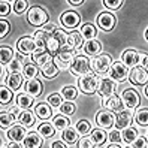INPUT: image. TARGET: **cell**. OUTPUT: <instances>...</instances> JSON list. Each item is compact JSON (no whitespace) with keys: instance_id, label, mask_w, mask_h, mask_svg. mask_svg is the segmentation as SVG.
I'll list each match as a JSON object with an SVG mask.
<instances>
[{"instance_id":"cell-1","label":"cell","mask_w":148,"mask_h":148,"mask_svg":"<svg viewBox=\"0 0 148 148\" xmlns=\"http://www.w3.org/2000/svg\"><path fill=\"white\" fill-rule=\"evenodd\" d=\"M67 43V34H64L63 30H56L54 33H51L49 34V38H48V42H47V51L51 54H54L57 56L60 51L63 49V47Z\"/></svg>"},{"instance_id":"cell-2","label":"cell","mask_w":148,"mask_h":148,"mask_svg":"<svg viewBox=\"0 0 148 148\" xmlns=\"http://www.w3.org/2000/svg\"><path fill=\"white\" fill-rule=\"evenodd\" d=\"M27 21L32 25H43L48 21V14L45 12V9H42L39 6H33L29 9L27 14Z\"/></svg>"},{"instance_id":"cell-3","label":"cell","mask_w":148,"mask_h":148,"mask_svg":"<svg viewBox=\"0 0 148 148\" xmlns=\"http://www.w3.org/2000/svg\"><path fill=\"white\" fill-rule=\"evenodd\" d=\"M78 85H79V88L82 93L85 94H93L94 91H97V79H96V76L91 75V73H85L84 76L79 78V81H78Z\"/></svg>"},{"instance_id":"cell-4","label":"cell","mask_w":148,"mask_h":148,"mask_svg":"<svg viewBox=\"0 0 148 148\" xmlns=\"http://www.w3.org/2000/svg\"><path fill=\"white\" fill-rule=\"evenodd\" d=\"M88 71H90V62L87 57L78 56L73 58V62L71 64V72L73 75H85Z\"/></svg>"},{"instance_id":"cell-5","label":"cell","mask_w":148,"mask_h":148,"mask_svg":"<svg viewBox=\"0 0 148 148\" xmlns=\"http://www.w3.org/2000/svg\"><path fill=\"white\" fill-rule=\"evenodd\" d=\"M129 78L132 81V84H135V85H145L148 82V71L145 67L136 66L130 71Z\"/></svg>"},{"instance_id":"cell-6","label":"cell","mask_w":148,"mask_h":148,"mask_svg":"<svg viewBox=\"0 0 148 148\" xmlns=\"http://www.w3.org/2000/svg\"><path fill=\"white\" fill-rule=\"evenodd\" d=\"M38 43L33 38L30 36H24L18 40V51L21 54H32V53H36L38 49Z\"/></svg>"},{"instance_id":"cell-7","label":"cell","mask_w":148,"mask_h":148,"mask_svg":"<svg viewBox=\"0 0 148 148\" xmlns=\"http://www.w3.org/2000/svg\"><path fill=\"white\" fill-rule=\"evenodd\" d=\"M93 69L96 72H99V73H105L108 69L111 67V64H112V60H111V57L109 56H105V54H102V56H99V57H96L94 60H93Z\"/></svg>"},{"instance_id":"cell-8","label":"cell","mask_w":148,"mask_h":148,"mask_svg":"<svg viewBox=\"0 0 148 148\" xmlns=\"http://www.w3.org/2000/svg\"><path fill=\"white\" fill-rule=\"evenodd\" d=\"M73 62V56L71 51H60V53L54 57V64L58 69H67Z\"/></svg>"},{"instance_id":"cell-9","label":"cell","mask_w":148,"mask_h":148,"mask_svg":"<svg viewBox=\"0 0 148 148\" xmlns=\"http://www.w3.org/2000/svg\"><path fill=\"white\" fill-rule=\"evenodd\" d=\"M121 100H123V103L130 108V109H133L139 105V102H141V99H139V94L135 91V90H124L123 94H121Z\"/></svg>"},{"instance_id":"cell-10","label":"cell","mask_w":148,"mask_h":148,"mask_svg":"<svg viewBox=\"0 0 148 148\" xmlns=\"http://www.w3.org/2000/svg\"><path fill=\"white\" fill-rule=\"evenodd\" d=\"M79 21H81V16L78 15L76 12H72V11L64 12L62 16H60V23H62L64 27H67V29L76 27V25L79 24Z\"/></svg>"},{"instance_id":"cell-11","label":"cell","mask_w":148,"mask_h":148,"mask_svg":"<svg viewBox=\"0 0 148 148\" xmlns=\"http://www.w3.org/2000/svg\"><path fill=\"white\" fill-rule=\"evenodd\" d=\"M97 24H99V27L102 30H105V32H109L114 29V25H115V16L112 15V14H108V12H103L97 16Z\"/></svg>"},{"instance_id":"cell-12","label":"cell","mask_w":148,"mask_h":148,"mask_svg":"<svg viewBox=\"0 0 148 148\" xmlns=\"http://www.w3.org/2000/svg\"><path fill=\"white\" fill-rule=\"evenodd\" d=\"M109 73L112 76V79H115V81H124L126 78H127V75H129V71H127V67L123 63L115 62L114 64H112Z\"/></svg>"},{"instance_id":"cell-13","label":"cell","mask_w":148,"mask_h":148,"mask_svg":"<svg viewBox=\"0 0 148 148\" xmlns=\"http://www.w3.org/2000/svg\"><path fill=\"white\" fill-rule=\"evenodd\" d=\"M114 91H115V84L112 79H108V78L102 79L97 85V93L103 97H109V96L114 94Z\"/></svg>"},{"instance_id":"cell-14","label":"cell","mask_w":148,"mask_h":148,"mask_svg":"<svg viewBox=\"0 0 148 148\" xmlns=\"http://www.w3.org/2000/svg\"><path fill=\"white\" fill-rule=\"evenodd\" d=\"M42 90H43V85H42L40 81L36 79V78H33V79H27V82H25V91H27L29 96L38 97V96L42 94Z\"/></svg>"},{"instance_id":"cell-15","label":"cell","mask_w":148,"mask_h":148,"mask_svg":"<svg viewBox=\"0 0 148 148\" xmlns=\"http://www.w3.org/2000/svg\"><path fill=\"white\" fill-rule=\"evenodd\" d=\"M96 123L103 129H108L114 123V115L111 112H106V111H99L97 115H96Z\"/></svg>"},{"instance_id":"cell-16","label":"cell","mask_w":148,"mask_h":148,"mask_svg":"<svg viewBox=\"0 0 148 148\" xmlns=\"http://www.w3.org/2000/svg\"><path fill=\"white\" fill-rule=\"evenodd\" d=\"M121 60H123V64L124 66H136L141 60V56L139 53L133 49H129V51H124L123 56H121Z\"/></svg>"},{"instance_id":"cell-17","label":"cell","mask_w":148,"mask_h":148,"mask_svg":"<svg viewBox=\"0 0 148 148\" xmlns=\"http://www.w3.org/2000/svg\"><path fill=\"white\" fill-rule=\"evenodd\" d=\"M32 58H33L34 64H40V66H45L48 62H51L49 60V53L47 49H43V48H38L36 53H33Z\"/></svg>"},{"instance_id":"cell-18","label":"cell","mask_w":148,"mask_h":148,"mask_svg":"<svg viewBox=\"0 0 148 148\" xmlns=\"http://www.w3.org/2000/svg\"><path fill=\"white\" fill-rule=\"evenodd\" d=\"M103 106L111 109V111H120L123 108V100H121L118 96L112 94V96H109V97H106L103 100Z\"/></svg>"},{"instance_id":"cell-19","label":"cell","mask_w":148,"mask_h":148,"mask_svg":"<svg viewBox=\"0 0 148 148\" xmlns=\"http://www.w3.org/2000/svg\"><path fill=\"white\" fill-rule=\"evenodd\" d=\"M24 147L25 148H40L42 147V138L38 133H29L24 138Z\"/></svg>"},{"instance_id":"cell-20","label":"cell","mask_w":148,"mask_h":148,"mask_svg":"<svg viewBox=\"0 0 148 148\" xmlns=\"http://www.w3.org/2000/svg\"><path fill=\"white\" fill-rule=\"evenodd\" d=\"M130 123H132V115H130V112H127V111L118 112L117 120H115V124H117L118 129H126V127H129Z\"/></svg>"},{"instance_id":"cell-21","label":"cell","mask_w":148,"mask_h":148,"mask_svg":"<svg viewBox=\"0 0 148 148\" xmlns=\"http://www.w3.org/2000/svg\"><path fill=\"white\" fill-rule=\"evenodd\" d=\"M8 136L12 139V142H20V141H24V138L27 135H25V129L24 127L15 126V127H12L9 132H8Z\"/></svg>"},{"instance_id":"cell-22","label":"cell","mask_w":148,"mask_h":148,"mask_svg":"<svg viewBox=\"0 0 148 148\" xmlns=\"http://www.w3.org/2000/svg\"><path fill=\"white\" fill-rule=\"evenodd\" d=\"M67 45L72 49H78L82 47V36L78 32H72L71 34H67Z\"/></svg>"},{"instance_id":"cell-23","label":"cell","mask_w":148,"mask_h":148,"mask_svg":"<svg viewBox=\"0 0 148 148\" xmlns=\"http://www.w3.org/2000/svg\"><path fill=\"white\" fill-rule=\"evenodd\" d=\"M100 49H102L100 42L94 40V39L87 40V42H85V45H84V53H85V54H88V56H94V54L100 53Z\"/></svg>"},{"instance_id":"cell-24","label":"cell","mask_w":148,"mask_h":148,"mask_svg":"<svg viewBox=\"0 0 148 148\" xmlns=\"http://www.w3.org/2000/svg\"><path fill=\"white\" fill-rule=\"evenodd\" d=\"M62 138H63V141L67 142V144H75L78 141V130L73 129V127H66L63 130V133H62Z\"/></svg>"},{"instance_id":"cell-25","label":"cell","mask_w":148,"mask_h":148,"mask_svg":"<svg viewBox=\"0 0 148 148\" xmlns=\"http://www.w3.org/2000/svg\"><path fill=\"white\" fill-rule=\"evenodd\" d=\"M42 73L45 78H48V79H53V78H56L57 73H58V67L54 64V62H48L42 67Z\"/></svg>"},{"instance_id":"cell-26","label":"cell","mask_w":148,"mask_h":148,"mask_svg":"<svg viewBox=\"0 0 148 148\" xmlns=\"http://www.w3.org/2000/svg\"><path fill=\"white\" fill-rule=\"evenodd\" d=\"M49 34H51V33L45 32L43 29H42V30H38L36 33H34V40H36V43H38L39 48H43V49L47 48V42H48Z\"/></svg>"},{"instance_id":"cell-27","label":"cell","mask_w":148,"mask_h":148,"mask_svg":"<svg viewBox=\"0 0 148 148\" xmlns=\"http://www.w3.org/2000/svg\"><path fill=\"white\" fill-rule=\"evenodd\" d=\"M18 121L23 126H25V127H32L34 124V115L32 114L29 109H25V111H23L21 114L18 115Z\"/></svg>"},{"instance_id":"cell-28","label":"cell","mask_w":148,"mask_h":148,"mask_svg":"<svg viewBox=\"0 0 148 148\" xmlns=\"http://www.w3.org/2000/svg\"><path fill=\"white\" fill-rule=\"evenodd\" d=\"M121 139H123L124 142H127V144H133L136 139H138L136 129H133V127H126V129L123 130V133H121Z\"/></svg>"},{"instance_id":"cell-29","label":"cell","mask_w":148,"mask_h":148,"mask_svg":"<svg viewBox=\"0 0 148 148\" xmlns=\"http://www.w3.org/2000/svg\"><path fill=\"white\" fill-rule=\"evenodd\" d=\"M34 112H36V115L39 118H49L51 114H53V111H51V106L47 105V103H39V105L36 106V109H34Z\"/></svg>"},{"instance_id":"cell-30","label":"cell","mask_w":148,"mask_h":148,"mask_svg":"<svg viewBox=\"0 0 148 148\" xmlns=\"http://www.w3.org/2000/svg\"><path fill=\"white\" fill-rule=\"evenodd\" d=\"M38 132L43 138H51V136H54V133H56V127L51 124V123H42L38 127Z\"/></svg>"},{"instance_id":"cell-31","label":"cell","mask_w":148,"mask_h":148,"mask_svg":"<svg viewBox=\"0 0 148 148\" xmlns=\"http://www.w3.org/2000/svg\"><path fill=\"white\" fill-rule=\"evenodd\" d=\"M32 103H33L32 96H29V94H18L16 96V105H18V108L29 109L32 106Z\"/></svg>"},{"instance_id":"cell-32","label":"cell","mask_w":148,"mask_h":148,"mask_svg":"<svg viewBox=\"0 0 148 148\" xmlns=\"http://www.w3.org/2000/svg\"><path fill=\"white\" fill-rule=\"evenodd\" d=\"M21 82H23V76L20 73H12L11 76H8V87L11 90H18L21 87Z\"/></svg>"},{"instance_id":"cell-33","label":"cell","mask_w":148,"mask_h":148,"mask_svg":"<svg viewBox=\"0 0 148 148\" xmlns=\"http://www.w3.org/2000/svg\"><path fill=\"white\" fill-rule=\"evenodd\" d=\"M90 139L96 145H102L103 142L106 141V133L103 132V130H100V129H96V130H93V132H91Z\"/></svg>"},{"instance_id":"cell-34","label":"cell","mask_w":148,"mask_h":148,"mask_svg":"<svg viewBox=\"0 0 148 148\" xmlns=\"http://www.w3.org/2000/svg\"><path fill=\"white\" fill-rule=\"evenodd\" d=\"M76 96H78V90L73 85H67L62 88V97H64L66 100H73L76 99Z\"/></svg>"},{"instance_id":"cell-35","label":"cell","mask_w":148,"mask_h":148,"mask_svg":"<svg viewBox=\"0 0 148 148\" xmlns=\"http://www.w3.org/2000/svg\"><path fill=\"white\" fill-rule=\"evenodd\" d=\"M12 49L11 48H8V47H2L0 48V63L2 64H6V63H9L11 60H12Z\"/></svg>"},{"instance_id":"cell-36","label":"cell","mask_w":148,"mask_h":148,"mask_svg":"<svg viewBox=\"0 0 148 148\" xmlns=\"http://www.w3.org/2000/svg\"><path fill=\"white\" fill-rule=\"evenodd\" d=\"M81 36L85 38L87 40L94 39V36H96V29L93 27L91 24H85V25H82V29H81Z\"/></svg>"},{"instance_id":"cell-37","label":"cell","mask_w":148,"mask_h":148,"mask_svg":"<svg viewBox=\"0 0 148 148\" xmlns=\"http://www.w3.org/2000/svg\"><path fill=\"white\" fill-rule=\"evenodd\" d=\"M14 121H15V115L12 114V112H2V117H0V126H2L3 129L9 127Z\"/></svg>"},{"instance_id":"cell-38","label":"cell","mask_w":148,"mask_h":148,"mask_svg":"<svg viewBox=\"0 0 148 148\" xmlns=\"http://www.w3.org/2000/svg\"><path fill=\"white\" fill-rule=\"evenodd\" d=\"M69 120L64 117V115H57L54 120H53V126L56 129H60V130H64L66 127H69Z\"/></svg>"},{"instance_id":"cell-39","label":"cell","mask_w":148,"mask_h":148,"mask_svg":"<svg viewBox=\"0 0 148 148\" xmlns=\"http://www.w3.org/2000/svg\"><path fill=\"white\" fill-rule=\"evenodd\" d=\"M135 120H136L138 124H141V126L147 127V126H148V109H141V111H138L136 115H135Z\"/></svg>"},{"instance_id":"cell-40","label":"cell","mask_w":148,"mask_h":148,"mask_svg":"<svg viewBox=\"0 0 148 148\" xmlns=\"http://www.w3.org/2000/svg\"><path fill=\"white\" fill-rule=\"evenodd\" d=\"M76 130H78V133H81V135H87L91 130V124H90V121H87V120H81V121H78L76 123Z\"/></svg>"},{"instance_id":"cell-41","label":"cell","mask_w":148,"mask_h":148,"mask_svg":"<svg viewBox=\"0 0 148 148\" xmlns=\"http://www.w3.org/2000/svg\"><path fill=\"white\" fill-rule=\"evenodd\" d=\"M36 75H38V67L34 64H25L24 66V76L27 79H33Z\"/></svg>"},{"instance_id":"cell-42","label":"cell","mask_w":148,"mask_h":148,"mask_svg":"<svg viewBox=\"0 0 148 148\" xmlns=\"http://www.w3.org/2000/svg\"><path fill=\"white\" fill-rule=\"evenodd\" d=\"M11 100H12V93L9 91V88L2 87V88H0V102H2L3 105H6V103H9Z\"/></svg>"},{"instance_id":"cell-43","label":"cell","mask_w":148,"mask_h":148,"mask_svg":"<svg viewBox=\"0 0 148 148\" xmlns=\"http://www.w3.org/2000/svg\"><path fill=\"white\" fill-rule=\"evenodd\" d=\"M60 112H63V114H66V115H72L75 112V105L72 102L62 103V106H60Z\"/></svg>"},{"instance_id":"cell-44","label":"cell","mask_w":148,"mask_h":148,"mask_svg":"<svg viewBox=\"0 0 148 148\" xmlns=\"http://www.w3.org/2000/svg\"><path fill=\"white\" fill-rule=\"evenodd\" d=\"M48 103L51 106H62V94H51L48 96Z\"/></svg>"},{"instance_id":"cell-45","label":"cell","mask_w":148,"mask_h":148,"mask_svg":"<svg viewBox=\"0 0 148 148\" xmlns=\"http://www.w3.org/2000/svg\"><path fill=\"white\" fill-rule=\"evenodd\" d=\"M27 2L25 0H18V2H15L14 3V11L16 12V14H21V12H24L25 9H27Z\"/></svg>"},{"instance_id":"cell-46","label":"cell","mask_w":148,"mask_h":148,"mask_svg":"<svg viewBox=\"0 0 148 148\" xmlns=\"http://www.w3.org/2000/svg\"><path fill=\"white\" fill-rule=\"evenodd\" d=\"M78 148H94V142L88 138H82L78 141Z\"/></svg>"},{"instance_id":"cell-47","label":"cell","mask_w":148,"mask_h":148,"mask_svg":"<svg viewBox=\"0 0 148 148\" xmlns=\"http://www.w3.org/2000/svg\"><path fill=\"white\" fill-rule=\"evenodd\" d=\"M103 5H105L108 9H118V8L123 5V2H121V0H117V2H108V0H105V2H103Z\"/></svg>"},{"instance_id":"cell-48","label":"cell","mask_w":148,"mask_h":148,"mask_svg":"<svg viewBox=\"0 0 148 148\" xmlns=\"http://www.w3.org/2000/svg\"><path fill=\"white\" fill-rule=\"evenodd\" d=\"M0 27H2V32H0V38H5L8 33H9V23L2 20L0 21Z\"/></svg>"},{"instance_id":"cell-49","label":"cell","mask_w":148,"mask_h":148,"mask_svg":"<svg viewBox=\"0 0 148 148\" xmlns=\"http://www.w3.org/2000/svg\"><path fill=\"white\" fill-rule=\"evenodd\" d=\"M108 138L111 139V142H120V141H123V139H121V133L118 132V130H112Z\"/></svg>"},{"instance_id":"cell-50","label":"cell","mask_w":148,"mask_h":148,"mask_svg":"<svg viewBox=\"0 0 148 148\" xmlns=\"http://www.w3.org/2000/svg\"><path fill=\"white\" fill-rule=\"evenodd\" d=\"M9 67H11L12 73H18V72H20V69H21V63H20V60H12L11 64H9Z\"/></svg>"},{"instance_id":"cell-51","label":"cell","mask_w":148,"mask_h":148,"mask_svg":"<svg viewBox=\"0 0 148 148\" xmlns=\"http://www.w3.org/2000/svg\"><path fill=\"white\" fill-rule=\"evenodd\" d=\"M8 14H9V3H8V2H2V3H0V15L6 16Z\"/></svg>"},{"instance_id":"cell-52","label":"cell","mask_w":148,"mask_h":148,"mask_svg":"<svg viewBox=\"0 0 148 148\" xmlns=\"http://www.w3.org/2000/svg\"><path fill=\"white\" fill-rule=\"evenodd\" d=\"M145 147V139L144 138H138L133 142V148H144Z\"/></svg>"},{"instance_id":"cell-53","label":"cell","mask_w":148,"mask_h":148,"mask_svg":"<svg viewBox=\"0 0 148 148\" xmlns=\"http://www.w3.org/2000/svg\"><path fill=\"white\" fill-rule=\"evenodd\" d=\"M43 30L48 32V33H54V32L57 30V25H54V24H45V27H43Z\"/></svg>"},{"instance_id":"cell-54","label":"cell","mask_w":148,"mask_h":148,"mask_svg":"<svg viewBox=\"0 0 148 148\" xmlns=\"http://www.w3.org/2000/svg\"><path fill=\"white\" fill-rule=\"evenodd\" d=\"M51 148H67V147H66V144L62 142V141H56V142H53Z\"/></svg>"},{"instance_id":"cell-55","label":"cell","mask_w":148,"mask_h":148,"mask_svg":"<svg viewBox=\"0 0 148 148\" xmlns=\"http://www.w3.org/2000/svg\"><path fill=\"white\" fill-rule=\"evenodd\" d=\"M6 148H21V147L18 145V142H11V144H8Z\"/></svg>"},{"instance_id":"cell-56","label":"cell","mask_w":148,"mask_h":148,"mask_svg":"<svg viewBox=\"0 0 148 148\" xmlns=\"http://www.w3.org/2000/svg\"><path fill=\"white\" fill-rule=\"evenodd\" d=\"M69 3L73 5V6H78V5H82L84 2H82V0H78V2H75V0H69Z\"/></svg>"},{"instance_id":"cell-57","label":"cell","mask_w":148,"mask_h":148,"mask_svg":"<svg viewBox=\"0 0 148 148\" xmlns=\"http://www.w3.org/2000/svg\"><path fill=\"white\" fill-rule=\"evenodd\" d=\"M144 66H145V69L148 71V56H147V57H144Z\"/></svg>"},{"instance_id":"cell-58","label":"cell","mask_w":148,"mask_h":148,"mask_svg":"<svg viewBox=\"0 0 148 148\" xmlns=\"http://www.w3.org/2000/svg\"><path fill=\"white\" fill-rule=\"evenodd\" d=\"M11 112H12L14 115H16V112H20V109H18V108L15 106V108H12V109H11Z\"/></svg>"},{"instance_id":"cell-59","label":"cell","mask_w":148,"mask_h":148,"mask_svg":"<svg viewBox=\"0 0 148 148\" xmlns=\"http://www.w3.org/2000/svg\"><path fill=\"white\" fill-rule=\"evenodd\" d=\"M5 76H6V72H5V69H2V82L5 81Z\"/></svg>"},{"instance_id":"cell-60","label":"cell","mask_w":148,"mask_h":148,"mask_svg":"<svg viewBox=\"0 0 148 148\" xmlns=\"http://www.w3.org/2000/svg\"><path fill=\"white\" fill-rule=\"evenodd\" d=\"M144 91H145V96H147V97H148V85L145 87V90H144Z\"/></svg>"},{"instance_id":"cell-61","label":"cell","mask_w":148,"mask_h":148,"mask_svg":"<svg viewBox=\"0 0 148 148\" xmlns=\"http://www.w3.org/2000/svg\"><path fill=\"white\" fill-rule=\"evenodd\" d=\"M108 148H120V147H118V145H112V144H111V145H109Z\"/></svg>"},{"instance_id":"cell-62","label":"cell","mask_w":148,"mask_h":148,"mask_svg":"<svg viewBox=\"0 0 148 148\" xmlns=\"http://www.w3.org/2000/svg\"><path fill=\"white\" fill-rule=\"evenodd\" d=\"M145 38H147V40H148V30H147V33H145Z\"/></svg>"},{"instance_id":"cell-63","label":"cell","mask_w":148,"mask_h":148,"mask_svg":"<svg viewBox=\"0 0 148 148\" xmlns=\"http://www.w3.org/2000/svg\"><path fill=\"white\" fill-rule=\"evenodd\" d=\"M124 148H133V147H124Z\"/></svg>"},{"instance_id":"cell-64","label":"cell","mask_w":148,"mask_h":148,"mask_svg":"<svg viewBox=\"0 0 148 148\" xmlns=\"http://www.w3.org/2000/svg\"><path fill=\"white\" fill-rule=\"evenodd\" d=\"M144 148H148V145H145V147H144Z\"/></svg>"}]
</instances>
